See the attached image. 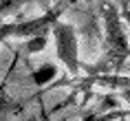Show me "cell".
Returning a JSON list of instances; mask_svg holds the SVG:
<instances>
[{"mask_svg": "<svg viewBox=\"0 0 130 121\" xmlns=\"http://www.w3.org/2000/svg\"><path fill=\"white\" fill-rule=\"evenodd\" d=\"M27 2H46V0H0V18L7 13H13Z\"/></svg>", "mask_w": 130, "mask_h": 121, "instance_id": "277c9868", "label": "cell"}, {"mask_svg": "<svg viewBox=\"0 0 130 121\" xmlns=\"http://www.w3.org/2000/svg\"><path fill=\"white\" fill-rule=\"evenodd\" d=\"M62 11H64V7H55V9H48L40 18H31V20H24V22H11V24H0V42H5L7 38L31 40V38H38V35H46L48 31H53Z\"/></svg>", "mask_w": 130, "mask_h": 121, "instance_id": "7a4b0ae2", "label": "cell"}, {"mask_svg": "<svg viewBox=\"0 0 130 121\" xmlns=\"http://www.w3.org/2000/svg\"><path fill=\"white\" fill-rule=\"evenodd\" d=\"M102 18H104V48H102V57L95 64H82V68L93 77L99 75H112L126 64L130 55L128 46V38L123 33L121 27V18L119 11L112 2H104L102 7Z\"/></svg>", "mask_w": 130, "mask_h": 121, "instance_id": "6da1fadb", "label": "cell"}, {"mask_svg": "<svg viewBox=\"0 0 130 121\" xmlns=\"http://www.w3.org/2000/svg\"><path fill=\"white\" fill-rule=\"evenodd\" d=\"M53 77H55L53 64H44L40 71H35V73H33V81L38 84V86H44V84H46V81H51Z\"/></svg>", "mask_w": 130, "mask_h": 121, "instance_id": "5b68a950", "label": "cell"}, {"mask_svg": "<svg viewBox=\"0 0 130 121\" xmlns=\"http://www.w3.org/2000/svg\"><path fill=\"white\" fill-rule=\"evenodd\" d=\"M53 38H55V53H57V60L66 66L71 75H77L82 71V64L77 60V35L75 29L66 24V22H55L53 27Z\"/></svg>", "mask_w": 130, "mask_h": 121, "instance_id": "3957f363", "label": "cell"}]
</instances>
